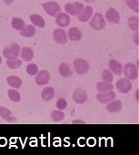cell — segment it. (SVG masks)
<instances>
[{
    "instance_id": "cell-21",
    "label": "cell",
    "mask_w": 139,
    "mask_h": 155,
    "mask_svg": "<svg viewBox=\"0 0 139 155\" xmlns=\"http://www.w3.org/2000/svg\"><path fill=\"white\" fill-rule=\"evenodd\" d=\"M6 83L12 88H20L23 84L22 79L16 75H9L6 77Z\"/></svg>"
},
{
    "instance_id": "cell-10",
    "label": "cell",
    "mask_w": 139,
    "mask_h": 155,
    "mask_svg": "<svg viewBox=\"0 0 139 155\" xmlns=\"http://www.w3.org/2000/svg\"><path fill=\"white\" fill-rule=\"evenodd\" d=\"M117 97V94L114 91L109 92H99L97 94V100L101 104H107L113 100H115Z\"/></svg>"
},
{
    "instance_id": "cell-39",
    "label": "cell",
    "mask_w": 139,
    "mask_h": 155,
    "mask_svg": "<svg viewBox=\"0 0 139 155\" xmlns=\"http://www.w3.org/2000/svg\"><path fill=\"white\" fill-rule=\"evenodd\" d=\"M136 97H137V100L138 101V92H137V95H136Z\"/></svg>"
},
{
    "instance_id": "cell-6",
    "label": "cell",
    "mask_w": 139,
    "mask_h": 155,
    "mask_svg": "<svg viewBox=\"0 0 139 155\" xmlns=\"http://www.w3.org/2000/svg\"><path fill=\"white\" fill-rule=\"evenodd\" d=\"M116 88L117 89V91L121 94H128L132 88H133V84L131 83V81L126 77L119 79L117 84H116Z\"/></svg>"
},
{
    "instance_id": "cell-9",
    "label": "cell",
    "mask_w": 139,
    "mask_h": 155,
    "mask_svg": "<svg viewBox=\"0 0 139 155\" xmlns=\"http://www.w3.org/2000/svg\"><path fill=\"white\" fill-rule=\"evenodd\" d=\"M53 38H54L55 42L59 44V45H65L68 41L67 34L62 28H56V29L54 30V32H53Z\"/></svg>"
},
{
    "instance_id": "cell-35",
    "label": "cell",
    "mask_w": 139,
    "mask_h": 155,
    "mask_svg": "<svg viewBox=\"0 0 139 155\" xmlns=\"http://www.w3.org/2000/svg\"><path fill=\"white\" fill-rule=\"evenodd\" d=\"M72 124H85L86 122H84L82 120H74L72 122Z\"/></svg>"
},
{
    "instance_id": "cell-12",
    "label": "cell",
    "mask_w": 139,
    "mask_h": 155,
    "mask_svg": "<svg viewBox=\"0 0 139 155\" xmlns=\"http://www.w3.org/2000/svg\"><path fill=\"white\" fill-rule=\"evenodd\" d=\"M70 22H71V17L68 14L66 13H62V12H59L56 15V25L60 27V28H63V27H66L67 25H70Z\"/></svg>"
},
{
    "instance_id": "cell-27",
    "label": "cell",
    "mask_w": 139,
    "mask_h": 155,
    "mask_svg": "<svg viewBox=\"0 0 139 155\" xmlns=\"http://www.w3.org/2000/svg\"><path fill=\"white\" fill-rule=\"evenodd\" d=\"M11 25L15 30L20 31L25 27V21L20 17H13L11 21Z\"/></svg>"
},
{
    "instance_id": "cell-11",
    "label": "cell",
    "mask_w": 139,
    "mask_h": 155,
    "mask_svg": "<svg viewBox=\"0 0 139 155\" xmlns=\"http://www.w3.org/2000/svg\"><path fill=\"white\" fill-rule=\"evenodd\" d=\"M35 81H36V84L39 86L46 85L50 81V74H49L48 71L42 70V71L38 72L35 77Z\"/></svg>"
},
{
    "instance_id": "cell-20",
    "label": "cell",
    "mask_w": 139,
    "mask_h": 155,
    "mask_svg": "<svg viewBox=\"0 0 139 155\" xmlns=\"http://www.w3.org/2000/svg\"><path fill=\"white\" fill-rule=\"evenodd\" d=\"M67 35H68V38L73 41V42H76V41H80L82 39V33L80 31L79 28L77 27H71L69 30H68V33H67Z\"/></svg>"
},
{
    "instance_id": "cell-8",
    "label": "cell",
    "mask_w": 139,
    "mask_h": 155,
    "mask_svg": "<svg viewBox=\"0 0 139 155\" xmlns=\"http://www.w3.org/2000/svg\"><path fill=\"white\" fill-rule=\"evenodd\" d=\"M73 100L76 104H84L86 101H87V93L86 92V90L82 89V88H77L74 91L73 93Z\"/></svg>"
},
{
    "instance_id": "cell-23",
    "label": "cell",
    "mask_w": 139,
    "mask_h": 155,
    "mask_svg": "<svg viewBox=\"0 0 139 155\" xmlns=\"http://www.w3.org/2000/svg\"><path fill=\"white\" fill-rule=\"evenodd\" d=\"M19 34L23 37H26V38L33 37L36 35V27L33 25H25V27L22 30L19 31Z\"/></svg>"
},
{
    "instance_id": "cell-17",
    "label": "cell",
    "mask_w": 139,
    "mask_h": 155,
    "mask_svg": "<svg viewBox=\"0 0 139 155\" xmlns=\"http://www.w3.org/2000/svg\"><path fill=\"white\" fill-rule=\"evenodd\" d=\"M122 102L120 100H113L109 103H107V110L108 113L110 114H117V113H120L121 110H122Z\"/></svg>"
},
{
    "instance_id": "cell-1",
    "label": "cell",
    "mask_w": 139,
    "mask_h": 155,
    "mask_svg": "<svg viewBox=\"0 0 139 155\" xmlns=\"http://www.w3.org/2000/svg\"><path fill=\"white\" fill-rule=\"evenodd\" d=\"M73 66L76 71V73L78 75H85L88 73L90 69V65L88 62L83 58H77L74 60L73 62Z\"/></svg>"
},
{
    "instance_id": "cell-24",
    "label": "cell",
    "mask_w": 139,
    "mask_h": 155,
    "mask_svg": "<svg viewBox=\"0 0 139 155\" xmlns=\"http://www.w3.org/2000/svg\"><path fill=\"white\" fill-rule=\"evenodd\" d=\"M29 19L31 21V23L33 24V25L38 26L40 28H43L46 26V21L45 19L38 14H33L29 16Z\"/></svg>"
},
{
    "instance_id": "cell-34",
    "label": "cell",
    "mask_w": 139,
    "mask_h": 155,
    "mask_svg": "<svg viewBox=\"0 0 139 155\" xmlns=\"http://www.w3.org/2000/svg\"><path fill=\"white\" fill-rule=\"evenodd\" d=\"M67 101L66 100V99H64V98H59L57 101H56V108L58 109V110H60V111H63V110H65L66 107H67Z\"/></svg>"
},
{
    "instance_id": "cell-32",
    "label": "cell",
    "mask_w": 139,
    "mask_h": 155,
    "mask_svg": "<svg viewBox=\"0 0 139 155\" xmlns=\"http://www.w3.org/2000/svg\"><path fill=\"white\" fill-rule=\"evenodd\" d=\"M102 80L104 82H108V83H112L113 80H114V74L109 70V69H107V70H104L102 72Z\"/></svg>"
},
{
    "instance_id": "cell-28",
    "label": "cell",
    "mask_w": 139,
    "mask_h": 155,
    "mask_svg": "<svg viewBox=\"0 0 139 155\" xmlns=\"http://www.w3.org/2000/svg\"><path fill=\"white\" fill-rule=\"evenodd\" d=\"M7 95L13 103H19L21 101V94L15 89H9L7 91Z\"/></svg>"
},
{
    "instance_id": "cell-33",
    "label": "cell",
    "mask_w": 139,
    "mask_h": 155,
    "mask_svg": "<svg viewBox=\"0 0 139 155\" xmlns=\"http://www.w3.org/2000/svg\"><path fill=\"white\" fill-rule=\"evenodd\" d=\"M126 4L128 5V7L135 11V12H138L139 11V2L138 0H126Z\"/></svg>"
},
{
    "instance_id": "cell-40",
    "label": "cell",
    "mask_w": 139,
    "mask_h": 155,
    "mask_svg": "<svg viewBox=\"0 0 139 155\" xmlns=\"http://www.w3.org/2000/svg\"><path fill=\"white\" fill-rule=\"evenodd\" d=\"M2 62H3V59H2V56L0 55V64H2Z\"/></svg>"
},
{
    "instance_id": "cell-37",
    "label": "cell",
    "mask_w": 139,
    "mask_h": 155,
    "mask_svg": "<svg viewBox=\"0 0 139 155\" xmlns=\"http://www.w3.org/2000/svg\"><path fill=\"white\" fill-rule=\"evenodd\" d=\"M134 39H135V43H136V45H138V33H137V34L135 35Z\"/></svg>"
},
{
    "instance_id": "cell-18",
    "label": "cell",
    "mask_w": 139,
    "mask_h": 155,
    "mask_svg": "<svg viewBox=\"0 0 139 155\" xmlns=\"http://www.w3.org/2000/svg\"><path fill=\"white\" fill-rule=\"evenodd\" d=\"M58 73L64 78H70L74 74L73 70L67 63H62L58 66Z\"/></svg>"
},
{
    "instance_id": "cell-2",
    "label": "cell",
    "mask_w": 139,
    "mask_h": 155,
    "mask_svg": "<svg viewBox=\"0 0 139 155\" xmlns=\"http://www.w3.org/2000/svg\"><path fill=\"white\" fill-rule=\"evenodd\" d=\"M20 50L21 47L18 44L13 43L10 45H7L4 48L3 50V56L5 59L9 58H18L20 54Z\"/></svg>"
},
{
    "instance_id": "cell-22",
    "label": "cell",
    "mask_w": 139,
    "mask_h": 155,
    "mask_svg": "<svg viewBox=\"0 0 139 155\" xmlns=\"http://www.w3.org/2000/svg\"><path fill=\"white\" fill-rule=\"evenodd\" d=\"M55 97V90L51 86L45 87L41 92V98L45 102H49Z\"/></svg>"
},
{
    "instance_id": "cell-19",
    "label": "cell",
    "mask_w": 139,
    "mask_h": 155,
    "mask_svg": "<svg viewBox=\"0 0 139 155\" xmlns=\"http://www.w3.org/2000/svg\"><path fill=\"white\" fill-rule=\"evenodd\" d=\"M20 57L25 61V62H30L32 61V59L34 58V51L31 47H27L25 46L23 48H21L20 50Z\"/></svg>"
},
{
    "instance_id": "cell-31",
    "label": "cell",
    "mask_w": 139,
    "mask_h": 155,
    "mask_svg": "<svg viewBox=\"0 0 139 155\" xmlns=\"http://www.w3.org/2000/svg\"><path fill=\"white\" fill-rule=\"evenodd\" d=\"M26 73H27V74L28 75H30V76H36V74H37V73L39 72V70H38V66L36 64H33V63H31V64H27V66H26Z\"/></svg>"
},
{
    "instance_id": "cell-30",
    "label": "cell",
    "mask_w": 139,
    "mask_h": 155,
    "mask_svg": "<svg viewBox=\"0 0 139 155\" xmlns=\"http://www.w3.org/2000/svg\"><path fill=\"white\" fill-rule=\"evenodd\" d=\"M128 25L130 27L131 30L137 32L139 27V19L137 16L134 15V16H130L128 19Z\"/></svg>"
},
{
    "instance_id": "cell-38",
    "label": "cell",
    "mask_w": 139,
    "mask_h": 155,
    "mask_svg": "<svg viewBox=\"0 0 139 155\" xmlns=\"http://www.w3.org/2000/svg\"><path fill=\"white\" fill-rule=\"evenodd\" d=\"M96 0H85V2L86 3H87V4H89V3H94Z\"/></svg>"
},
{
    "instance_id": "cell-13",
    "label": "cell",
    "mask_w": 139,
    "mask_h": 155,
    "mask_svg": "<svg viewBox=\"0 0 139 155\" xmlns=\"http://www.w3.org/2000/svg\"><path fill=\"white\" fill-rule=\"evenodd\" d=\"M106 19L111 24H119L120 23V14L115 8H109L106 13Z\"/></svg>"
},
{
    "instance_id": "cell-5",
    "label": "cell",
    "mask_w": 139,
    "mask_h": 155,
    "mask_svg": "<svg viewBox=\"0 0 139 155\" xmlns=\"http://www.w3.org/2000/svg\"><path fill=\"white\" fill-rule=\"evenodd\" d=\"M85 5L80 3V2H75V3H67L65 5V10L66 12V14L70 15H78L82 10L84 9Z\"/></svg>"
},
{
    "instance_id": "cell-36",
    "label": "cell",
    "mask_w": 139,
    "mask_h": 155,
    "mask_svg": "<svg viewBox=\"0 0 139 155\" xmlns=\"http://www.w3.org/2000/svg\"><path fill=\"white\" fill-rule=\"evenodd\" d=\"M4 1V3L5 4V5H12L15 0H3Z\"/></svg>"
},
{
    "instance_id": "cell-15",
    "label": "cell",
    "mask_w": 139,
    "mask_h": 155,
    "mask_svg": "<svg viewBox=\"0 0 139 155\" xmlns=\"http://www.w3.org/2000/svg\"><path fill=\"white\" fill-rule=\"evenodd\" d=\"M94 14V9L92 6L90 5H86L84 7V9L82 10V12L77 15V18L80 22H87L91 19V17L93 16Z\"/></svg>"
},
{
    "instance_id": "cell-26",
    "label": "cell",
    "mask_w": 139,
    "mask_h": 155,
    "mask_svg": "<svg viewBox=\"0 0 139 155\" xmlns=\"http://www.w3.org/2000/svg\"><path fill=\"white\" fill-rule=\"evenodd\" d=\"M23 62L22 60L18 59V58H9L6 59V65L9 69L15 70V69H18L21 67Z\"/></svg>"
},
{
    "instance_id": "cell-29",
    "label": "cell",
    "mask_w": 139,
    "mask_h": 155,
    "mask_svg": "<svg viewBox=\"0 0 139 155\" xmlns=\"http://www.w3.org/2000/svg\"><path fill=\"white\" fill-rule=\"evenodd\" d=\"M65 113L63 111H60V110H56V111H53L51 112L50 114V117L51 119L56 122V123H58V122H61L65 119Z\"/></svg>"
},
{
    "instance_id": "cell-3",
    "label": "cell",
    "mask_w": 139,
    "mask_h": 155,
    "mask_svg": "<svg viewBox=\"0 0 139 155\" xmlns=\"http://www.w3.org/2000/svg\"><path fill=\"white\" fill-rule=\"evenodd\" d=\"M89 25H90L91 28H93L94 30L100 31L106 27L107 22H106L105 17L103 16V15L101 13H96L95 15H93Z\"/></svg>"
},
{
    "instance_id": "cell-4",
    "label": "cell",
    "mask_w": 139,
    "mask_h": 155,
    "mask_svg": "<svg viewBox=\"0 0 139 155\" xmlns=\"http://www.w3.org/2000/svg\"><path fill=\"white\" fill-rule=\"evenodd\" d=\"M44 11L50 16H55L61 11V7L58 3L56 1H48L42 5Z\"/></svg>"
},
{
    "instance_id": "cell-14",
    "label": "cell",
    "mask_w": 139,
    "mask_h": 155,
    "mask_svg": "<svg viewBox=\"0 0 139 155\" xmlns=\"http://www.w3.org/2000/svg\"><path fill=\"white\" fill-rule=\"evenodd\" d=\"M0 116L4 121L10 124H15L17 122V119L14 116L13 113L6 107L0 106Z\"/></svg>"
},
{
    "instance_id": "cell-16",
    "label": "cell",
    "mask_w": 139,
    "mask_h": 155,
    "mask_svg": "<svg viewBox=\"0 0 139 155\" xmlns=\"http://www.w3.org/2000/svg\"><path fill=\"white\" fill-rule=\"evenodd\" d=\"M108 67H109V70L117 75H121L123 74V65L119 61L116 59L109 60Z\"/></svg>"
},
{
    "instance_id": "cell-25",
    "label": "cell",
    "mask_w": 139,
    "mask_h": 155,
    "mask_svg": "<svg viewBox=\"0 0 139 155\" xmlns=\"http://www.w3.org/2000/svg\"><path fill=\"white\" fill-rule=\"evenodd\" d=\"M97 89L98 92H109V91H113L114 85L112 83L102 81L97 84Z\"/></svg>"
},
{
    "instance_id": "cell-7",
    "label": "cell",
    "mask_w": 139,
    "mask_h": 155,
    "mask_svg": "<svg viewBox=\"0 0 139 155\" xmlns=\"http://www.w3.org/2000/svg\"><path fill=\"white\" fill-rule=\"evenodd\" d=\"M123 74L125 77L129 80H136L138 77V70L137 67L134 64H127L123 66Z\"/></svg>"
}]
</instances>
